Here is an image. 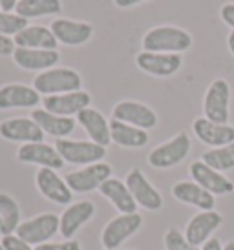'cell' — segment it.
<instances>
[{"label": "cell", "mask_w": 234, "mask_h": 250, "mask_svg": "<svg viewBox=\"0 0 234 250\" xmlns=\"http://www.w3.org/2000/svg\"><path fill=\"white\" fill-rule=\"evenodd\" d=\"M141 46L150 53H183L192 46V37L176 26H158L146 31Z\"/></svg>", "instance_id": "1"}, {"label": "cell", "mask_w": 234, "mask_h": 250, "mask_svg": "<svg viewBox=\"0 0 234 250\" xmlns=\"http://www.w3.org/2000/svg\"><path fill=\"white\" fill-rule=\"evenodd\" d=\"M83 79L71 68H51V70L41 71L35 77L33 88L41 95H61V93H71L81 90Z\"/></svg>", "instance_id": "2"}, {"label": "cell", "mask_w": 234, "mask_h": 250, "mask_svg": "<svg viewBox=\"0 0 234 250\" xmlns=\"http://www.w3.org/2000/svg\"><path fill=\"white\" fill-rule=\"evenodd\" d=\"M57 152L61 153L64 163L70 165H94L101 163L106 155V148L97 145L94 141H71V139H57Z\"/></svg>", "instance_id": "3"}, {"label": "cell", "mask_w": 234, "mask_h": 250, "mask_svg": "<svg viewBox=\"0 0 234 250\" xmlns=\"http://www.w3.org/2000/svg\"><path fill=\"white\" fill-rule=\"evenodd\" d=\"M59 227H61V217L59 215L41 214L37 217L28 219V221L21 223L15 234L31 247H39V245L49 243V239L59 232Z\"/></svg>", "instance_id": "4"}, {"label": "cell", "mask_w": 234, "mask_h": 250, "mask_svg": "<svg viewBox=\"0 0 234 250\" xmlns=\"http://www.w3.org/2000/svg\"><path fill=\"white\" fill-rule=\"evenodd\" d=\"M229 104H231V86L223 79H216L207 88L205 99H203V113L205 119L218 123V125H227L229 121Z\"/></svg>", "instance_id": "5"}, {"label": "cell", "mask_w": 234, "mask_h": 250, "mask_svg": "<svg viewBox=\"0 0 234 250\" xmlns=\"http://www.w3.org/2000/svg\"><path fill=\"white\" fill-rule=\"evenodd\" d=\"M143 225V217L134 212V214H119L117 217L110 219L108 225L104 227L101 234V243L104 250H116L121 245L132 237Z\"/></svg>", "instance_id": "6"}, {"label": "cell", "mask_w": 234, "mask_h": 250, "mask_svg": "<svg viewBox=\"0 0 234 250\" xmlns=\"http://www.w3.org/2000/svg\"><path fill=\"white\" fill-rule=\"evenodd\" d=\"M188 152H190V137L185 132H181L174 135L170 141L154 148L148 153V163H150V167L159 168V170L172 168L185 159Z\"/></svg>", "instance_id": "7"}, {"label": "cell", "mask_w": 234, "mask_h": 250, "mask_svg": "<svg viewBox=\"0 0 234 250\" xmlns=\"http://www.w3.org/2000/svg\"><path fill=\"white\" fill-rule=\"evenodd\" d=\"M112 177V167L106 163H94L88 167L70 172L66 175V185L70 187L71 192L75 194H88L94 190H99L104 181H108Z\"/></svg>", "instance_id": "8"}, {"label": "cell", "mask_w": 234, "mask_h": 250, "mask_svg": "<svg viewBox=\"0 0 234 250\" xmlns=\"http://www.w3.org/2000/svg\"><path fill=\"white\" fill-rule=\"evenodd\" d=\"M126 187L130 190V194L134 195V199L141 208L156 212L161 210L163 207V197L158 192V188H154L150 181L146 179V175L139 170V168H132L130 172L126 174Z\"/></svg>", "instance_id": "9"}, {"label": "cell", "mask_w": 234, "mask_h": 250, "mask_svg": "<svg viewBox=\"0 0 234 250\" xmlns=\"http://www.w3.org/2000/svg\"><path fill=\"white\" fill-rule=\"evenodd\" d=\"M112 119L126 123V125L138 126L141 130H150L158 125V115L150 106L138 103V101H121L114 106Z\"/></svg>", "instance_id": "10"}, {"label": "cell", "mask_w": 234, "mask_h": 250, "mask_svg": "<svg viewBox=\"0 0 234 250\" xmlns=\"http://www.w3.org/2000/svg\"><path fill=\"white\" fill-rule=\"evenodd\" d=\"M46 133L31 117H13L0 123V137L11 143H42Z\"/></svg>", "instance_id": "11"}, {"label": "cell", "mask_w": 234, "mask_h": 250, "mask_svg": "<svg viewBox=\"0 0 234 250\" xmlns=\"http://www.w3.org/2000/svg\"><path fill=\"white\" fill-rule=\"evenodd\" d=\"M136 64L141 71L154 77H170L183 66V57L179 53H150L141 51L136 57Z\"/></svg>", "instance_id": "12"}, {"label": "cell", "mask_w": 234, "mask_h": 250, "mask_svg": "<svg viewBox=\"0 0 234 250\" xmlns=\"http://www.w3.org/2000/svg\"><path fill=\"white\" fill-rule=\"evenodd\" d=\"M190 177L194 179V183H198L201 188H205L209 194L216 195H227L234 192V183L231 179H227L225 175L211 168L209 165H205L203 161H194L190 168Z\"/></svg>", "instance_id": "13"}, {"label": "cell", "mask_w": 234, "mask_h": 250, "mask_svg": "<svg viewBox=\"0 0 234 250\" xmlns=\"http://www.w3.org/2000/svg\"><path fill=\"white\" fill-rule=\"evenodd\" d=\"M35 185H37V190L48 201L55 203V205H70L71 203L73 192L70 190L66 181L51 168H41L35 175Z\"/></svg>", "instance_id": "14"}, {"label": "cell", "mask_w": 234, "mask_h": 250, "mask_svg": "<svg viewBox=\"0 0 234 250\" xmlns=\"http://www.w3.org/2000/svg\"><path fill=\"white\" fill-rule=\"evenodd\" d=\"M17 159L26 165H39L41 168H51V170H61L64 167V159L57 152L55 146L46 145V143L22 145L17 150Z\"/></svg>", "instance_id": "15"}, {"label": "cell", "mask_w": 234, "mask_h": 250, "mask_svg": "<svg viewBox=\"0 0 234 250\" xmlns=\"http://www.w3.org/2000/svg\"><path fill=\"white\" fill-rule=\"evenodd\" d=\"M221 223H223V217H221L220 212H216V210H201L200 214H196L188 221L185 229V237L188 239V243L200 249L211 239L212 232L220 229Z\"/></svg>", "instance_id": "16"}, {"label": "cell", "mask_w": 234, "mask_h": 250, "mask_svg": "<svg viewBox=\"0 0 234 250\" xmlns=\"http://www.w3.org/2000/svg\"><path fill=\"white\" fill-rule=\"evenodd\" d=\"M92 97L88 91H71V93H61V95H49L44 97L42 104L44 110L51 111L55 115H62V117H73L79 115L84 108H90Z\"/></svg>", "instance_id": "17"}, {"label": "cell", "mask_w": 234, "mask_h": 250, "mask_svg": "<svg viewBox=\"0 0 234 250\" xmlns=\"http://www.w3.org/2000/svg\"><path fill=\"white\" fill-rule=\"evenodd\" d=\"M51 33L55 35L57 42L64 46H83L94 35V26L88 22L70 21V19H55L51 22Z\"/></svg>", "instance_id": "18"}, {"label": "cell", "mask_w": 234, "mask_h": 250, "mask_svg": "<svg viewBox=\"0 0 234 250\" xmlns=\"http://www.w3.org/2000/svg\"><path fill=\"white\" fill-rule=\"evenodd\" d=\"M194 135L211 148H221L234 143V126L231 125H218L205 117L196 119L192 123Z\"/></svg>", "instance_id": "19"}, {"label": "cell", "mask_w": 234, "mask_h": 250, "mask_svg": "<svg viewBox=\"0 0 234 250\" xmlns=\"http://www.w3.org/2000/svg\"><path fill=\"white\" fill-rule=\"evenodd\" d=\"M59 51L57 49H28L17 48L13 53L15 64L28 71H46L55 68L59 62Z\"/></svg>", "instance_id": "20"}, {"label": "cell", "mask_w": 234, "mask_h": 250, "mask_svg": "<svg viewBox=\"0 0 234 250\" xmlns=\"http://www.w3.org/2000/svg\"><path fill=\"white\" fill-rule=\"evenodd\" d=\"M41 103V93L33 86L6 84L0 88V110L11 108H35Z\"/></svg>", "instance_id": "21"}, {"label": "cell", "mask_w": 234, "mask_h": 250, "mask_svg": "<svg viewBox=\"0 0 234 250\" xmlns=\"http://www.w3.org/2000/svg\"><path fill=\"white\" fill-rule=\"evenodd\" d=\"M95 215V205L92 201H79L70 205L68 208L62 212L61 215V227L59 232L62 237H73L79 232V229L83 227L84 223H88L92 217Z\"/></svg>", "instance_id": "22"}, {"label": "cell", "mask_w": 234, "mask_h": 250, "mask_svg": "<svg viewBox=\"0 0 234 250\" xmlns=\"http://www.w3.org/2000/svg\"><path fill=\"white\" fill-rule=\"evenodd\" d=\"M77 123L83 126L84 132L88 133L90 141H94V143L104 146V148L112 143L110 123L106 121V117L99 110H95V108H84L77 115Z\"/></svg>", "instance_id": "23"}, {"label": "cell", "mask_w": 234, "mask_h": 250, "mask_svg": "<svg viewBox=\"0 0 234 250\" xmlns=\"http://www.w3.org/2000/svg\"><path fill=\"white\" fill-rule=\"evenodd\" d=\"M172 195L178 201L192 205L200 210H214L216 207V197L194 181H178L172 187Z\"/></svg>", "instance_id": "24"}, {"label": "cell", "mask_w": 234, "mask_h": 250, "mask_svg": "<svg viewBox=\"0 0 234 250\" xmlns=\"http://www.w3.org/2000/svg\"><path fill=\"white\" fill-rule=\"evenodd\" d=\"M31 119L41 126V130L46 135H51L57 139H66V135H70L75 130V119L73 117L55 115L44 108H35L31 111Z\"/></svg>", "instance_id": "25"}, {"label": "cell", "mask_w": 234, "mask_h": 250, "mask_svg": "<svg viewBox=\"0 0 234 250\" xmlns=\"http://www.w3.org/2000/svg\"><path fill=\"white\" fill-rule=\"evenodd\" d=\"M99 192L119 210V214H134V212H138V203L134 199V195L130 194L126 183H123L121 179L110 177V179L104 181L101 185Z\"/></svg>", "instance_id": "26"}, {"label": "cell", "mask_w": 234, "mask_h": 250, "mask_svg": "<svg viewBox=\"0 0 234 250\" xmlns=\"http://www.w3.org/2000/svg\"><path fill=\"white\" fill-rule=\"evenodd\" d=\"M17 48L28 49H57V39L46 26H28L17 37H13Z\"/></svg>", "instance_id": "27"}, {"label": "cell", "mask_w": 234, "mask_h": 250, "mask_svg": "<svg viewBox=\"0 0 234 250\" xmlns=\"http://www.w3.org/2000/svg\"><path fill=\"white\" fill-rule=\"evenodd\" d=\"M110 137L112 143L123 146V148H143L148 143L146 130H141L138 126L126 125L121 121H116V119L110 121Z\"/></svg>", "instance_id": "28"}, {"label": "cell", "mask_w": 234, "mask_h": 250, "mask_svg": "<svg viewBox=\"0 0 234 250\" xmlns=\"http://www.w3.org/2000/svg\"><path fill=\"white\" fill-rule=\"evenodd\" d=\"M61 0H19V4L15 7V13L29 21V19H37V17L57 15L61 13Z\"/></svg>", "instance_id": "29"}, {"label": "cell", "mask_w": 234, "mask_h": 250, "mask_svg": "<svg viewBox=\"0 0 234 250\" xmlns=\"http://www.w3.org/2000/svg\"><path fill=\"white\" fill-rule=\"evenodd\" d=\"M0 221H2V229L0 234L2 236H9L15 234L19 225H21V208L11 195L0 192Z\"/></svg>", "instance_id": "30"}, {"label": "cell", "mask_w": 234, "mask_h": 250, "mask_svg": "<svg viewBox=\"0 0 234 250\" xmlns=\"http://www.w3.org/2000/svg\"><path fill=\"white\" fill-rule=\"evenodd\" d=\"M201 161L218 172H227L234 168V143L221 148H211L201 155Z\"/></svg>", "instance_id": "31"}, {"label": "cell", "mask_w": 234, "mask_h": 250, "mask_svg": "<svg viewBox=\"0 0 234 250\" xmlns=\"http://www.w3.org/2000/svg\"><path fill=\"white\" fill-rule=\"evenodd\" d=\"M28 28V21L22 19L21 15L11 13V11H2L0 9V33L6 37H17L22 29Z\"/></svg>", "instance_id": "32"}, {"label": "cell", "mask_w": 234, "mask_h": 250, "mask_svg": "<svg viewBox=\"0 0 234 250\" xmlns=\"http://www.w3.org/2000/svg\"><path fill=\"white\" fill-rule=\"evenodd\" d=\"M165 249L166 250H201L188 243L185 234H181L178 229H168L165 234Z\"/></svg>", "instance_id": "33"}, {"label": "cell", "mask_w": 234, "mask_h": 250, "mask_svg": "<svg viewBox=\"0 0 234 250\" xmlns=\"http://www.w3.org/2000/svg\"><path fill=\"white\" fill-rule=\"evenodd\" d=\"M2 247H4V250H35V249H31V245H28L26 241H22L17 234L2 236Z\"/></svg>", "instance_id": "34"}, {"label": "cell", "mask_w": 234, "mask_h": 250, "mask_svg": "<svg viewBox=\"0 0 234 250\" xmlns=\"http://www.w3.org/2000/svg\"><path fill=\"white\" fill-rule=\"evenodd\" d=\"M35 250H81V245L75 239H66L62 243H44L35 247Z\"/></svg>", "instance_id": "35"}, {"label": "cell", "mask_w": 234, "mask_h": 250, "mask_svg": "<svg viewBox=\"0 0 234 250\" xmlns=\"http://www.w3.org/2000/svg\"><path fill=\"white\" fill-rule=\"evenodd\" d=\"M15 49H17V46H15L13 39L0 33V57H13Z\"/></svg>", "instance_id": "36"}, {"label": "cell", "mask_w": 234, "mask_h": 250, "mask_svg": "<svg viewBox=\"0 0 234 250\" xmlns=\"http://www.w3.org/2000/svg\"><path fill=\"white\" fill-rule=\"evenodd\" d=\"M220 17H221V21L225 22L229 28H233V31H234V2H229V4H223V6H221Z\"/></svg>", "instance_id": "37"}, {"label": "cell", "mask_w": 234, "mask_h": 250, "mask_svg": "<svg viewBox=\"0 0 234 250\" xmlns=\"http://www.w3.org/2000/svg\"><path fill=\"white\" fill-rule=\"evenodd\" d=\"M143 2H146V0H114V4L121 9H128V7H134L138 4H143Z\"/></svg>", "instance_id": "38"}, {"label": "cell", "mask_w": 234, "mask_h": 250, "mask_svg": "<svg viewBox=\"0 0 234 250\" xmlns=\"http://www.w3.org/2000/svg\"><path fill=\"white\" fill-rule=\"evenodd\" d=\"M201 250H223V245H221L216 237H211V239L201 247Z\"/></svg>", "instance_id": "39"}, {"label": "cell", "mask_w": 234, "mask_h": 250, "mask_svg": "<svg viewBox=\"0 0 234 250\" xmlns=\"http://www.w3.org/2000/svg\"><path fill=\"white\" fill-rule=\"evenodd\" d=\"M17 4H19V0H0V9L2 11H11L17 7Z\"/></svg>", "instance_id": "40"}, {"label": "cell", "mask_w": 234, "mask_h": 250, "mask_svg": "<svg viewBox=\"0 0 234 250\" xmlns=\"http://www.w3.org/2000/svg\"><path fill=\"white\" fill-rule=\"evenodd\" d=\"M227 46H229V51L234 55V31H231L227 37Z\"/></svg>", "instance_id": "41"}, {"label": "cell", "mask_w": 234, "mask_h": 250, "mask_svg": "<svg viewBox=\"0 0 234 250\" xmlns=\"http://www.w3.org/2000/svg\"><path fill=\"white\" fill-rule=\"evenodd\" d=\"M223 250H234V243H227L223 247Z\"/></svg>", "instance_id": "42"}, {"label": "cell", "mask_w": 234, "mask_h": 250, "mask_svg": "<svg viewBox=\"0 0 234 250\" xmlns=\"http://www.w3.org/2000/svg\"><path fill=\"white\" fill-rule=\"evenodd\" d=\"M0 250H4V247H2V243H0Z\"/></svg>", "instance_id": "43"}, {"label": "cell", "mask_w": 234, "mask_h": 250, "mask_svg": "<svg viewBox=\"0 0 234 250\" xmlns=\"http://www.w3.org/2000/svg\"><path fill=\"white\" fill-rule=\"evenodd\" d=\"M0 229H2V221H0Z\"/></svg>", "instance_id": "44"}]
</instances>
